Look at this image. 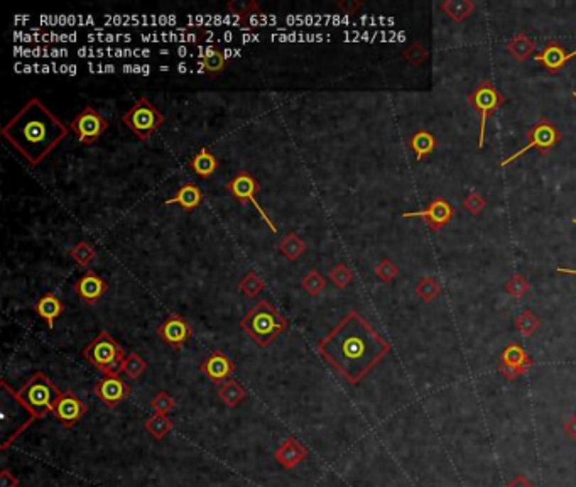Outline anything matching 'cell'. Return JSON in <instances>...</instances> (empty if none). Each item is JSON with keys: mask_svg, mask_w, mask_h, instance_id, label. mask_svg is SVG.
Listing matches in <instances>:
<instances>
[{"mask_svg": "<svg viewBox=\"0 0 576 487\" xmlns=\"http://www.w3.org/2000/svg\"><path fill=\"white\" fill-rule=\"evenodd\" d=\"M2 387L11 392V396L14 397L17 403L28 411L33 422L46 418L49 413H53V406H55L56 400L61 395V391L41 370L34 373L19 391H12L6 381H2Z\"/></svg>", "mask_w": 576, "mask_h": 487, "instance_id": "obj_3", "label": "cell"}, {"mask_svg": "<svg viewBox=\"0 0 576 487\" xmlns=\"http://www.w3.org/2000/svg\"><path fill=\"white\" fill-rule=\"evenodd\" d=\"M234 370L235 362L222 350L212 352V354L200 364V373H203L210 381L215 384L229 381L232 374H234Z\"/></svg>", "mask_w": 576, "mask_h": 487, "instance_id": "obj_17", "label": "cell"}, {"mask_svg": "<svg viewBox=\"0 0 576 487\" xmlns=\"http://www.w3.org/2000/svg\"><path fill=\"white\" fill-rule=\"evenodd\" d=\"M534 365L533 357H531L526 348L521 343H509L500 354L499 373L502 374L507 381H517L521 376L528 374L531 368Z\"/></svg>", "mask_w": 576, "mask_h": 487, "instance_id": "obj_11", "label": "cell"}, {"mask_svg": "<svg viewBox=\"0 0 576 487\" xmlns=\"http://www.w3.org/2000/svg\"><path fill=\"white\" fill-rule=\"evenodd\" d=\"M409 146L413 149L414 156H416V161H423L428 156H431L436 149V137L433 136V132L426 131V129H421V131L414 132L409 139Z\"/></svg>", "mask_w": 576, "mask_h": 487, "instance_id": "obj_23", "label": "cell"}, {"mask_svg": "<svg viewBox=\"0 0 576 487\" xmlns=\"http://www.w3.org/2000/svg\"><path fill=\"white\" fill-rule=\"evenodd\" d=\"M203 191L198 185H195L193 181H188L185 185L180 186V190L176 191V195L168 198L166 205H180L183 210L186 212H193L203 203Z\"/></svg>", "mask_w": 576, "mask_h": 487, "instance_id": "obj_20", "label": "cell"}, {"mask_svg": "<svg viewBox=\"0 0 576 487\" xmlns=\"http://www.w3.org/2000/svg\"><path fill=\"white\" fill-rule=\"evenodd\" d=\"M75 293L87 305H95L104 294L109 291V283L95 271H87L73 284Z\"/></svg>", "mask_w": 576, "mask_h": 487, "instance_id": "obj_16", "label": "cell"}, {"mask_svg": "<svg viewBox=\"0 0 576 487\" xmlns=\"http://www.w3.org/2000/svg\"><path fill=\"white\" fill-rule=\"evenodd\" d=\"M93 392H95L102 403H105L109 408H115V406H119L122 401L127 400L129 395H131V387H129V384L120 378L119 373H114L105 374V376L95 384Z\"/></svg>", "mask_w": 576, "mask_h": 487, "instance_id": "obj_13", "label": "cell"}, {"mask_svg": "<svg viewBox=\"0 0 576 487\" xmlns=\"http://www.w3.org/2000/svg\"><path fill=\"white\" fill-rule=\"evenodd\" d=\"M330 281H332L338 289H345L347 286L354 281V271H352L345 262H340V264L335 266L333 269L330 271Z\"/></svg>", "mask_w": 576, "mask_h": 487, "instance_id": "obj_37", "label": "cell"}, {"mask_svg": "<svg viewBox=\"0 0 576 487\" xmlns=\"http://www.w3.org/2000/svg\"><path fill=\"white\" fill-rule=\"evenodd\" d=\"M239 289L244 296L254 299L266 289V281L262 279L256 271H249L247 274L239 281Z\"/></svg>", "mask_w": 576, "mask_h": 487, "instance_id": "obj_29", "label": "cell"}, {"mask_svg": "<svg viewBox=\"0 0 576 487\" xmlns=\"http://www.w3.org/2000/svg\"><path fill=\"white\" fill-rule=\"evenodd\" d=\"M158 337L164 343H168L169 347L181 348L193 337V327L181 315L173 314L161 321V325L158 327Z\"/></svg>", "mask_w": 576, "mask_h": 487, "instance_id": "obj_15", "label": "cell"}, {"mask_svg": "<svg viewBox=\"0 0 576 487\" xmlns=\"http://www.w3.org/2000/svg\"><path fill=\"white\" fill-rule=\"evenodd\" d=\"M404 58L408 61H411L413 65H419L426 60L428 53H426V49L421 46V44H413V46L404 51Z\"/></svg>", "mask_w": 576, "mask_h": 487, "instance_id": "obj_41", "label": "cell"}, {"mask_svg": "<svg viewBox=\"0 0 576 487\" xmlns=\"http://www.w3.org/2000/svg\"><path fill=\"white\" fill-rule=\"evenodd\" d=\"M325 286H327V279L320 274V271L313 269L308 272L305 278L301 279V288L310 294V296H318V294L323 291Z\"/></svg>", "mask_w": 576, "mask_h": 487, "instance_id": "obj_35", "label": "cell"}, {"mask_svg": "<svg viewBox=\"0 0 576 487\" xmlns=\"http://www.w3.org/2000/svg\"><path fill=\"white\" fill-rule=\"evenodd\" d=\"M573 97H575V98H576V92H573Z\"/></svg>", "mask_w": 576, "mask_h": 487, "instance_id": "obj_48", "label": "cell"}, {"mask_svg": "<svg viewBox=\"0 0 576 487\" xmlns=\"http://www.w3.org/2000/svg\"><path fill=\"white\" fill-rule=\"evenodd\" d=\"M306 457H308V449L298 439H294V437L286 439L274 452L276 462H278L281 467L288 469V471L298 467Z\"/></svg>", "mask_w": 576, "mask_h": 487, "instance_id": "obj_18", "label": "cell"}, {"mask_svg": "<svg viewBox=\"0 0 576 487\" xmlns=\"http://www.w3.org/2000/svg\"><path fill=\"white\" fill-rule=\"evenodd\" d=\"M151 406H153L154 413L159 414H169L176 406V401L173 400V396L169 395L168 391H159L153 400H151Z\"/></svg>", "mask_w": 576, "mask_h": 487, "instance_id": "obj_39", "label": "cell"}, {"mask_svg": "<svg viewBox=\"0 0 576 487\" xmlns=\"http://www.w3.org/2000/svg\"><path fill=\"white\" fill-rule=\"evenodd\" d=\"M573 223H575V225H576V218H573Z\"/></svg>", "mask_w": 576, "mask_h": 487, "instance_id": "obj_47", "label": "cell"}, {"mask_svg": "<svg viewBox=\"0 0 576 487\" xmlns=\"http://www.w3.org/2000/svg\"><path fill=\"white\" fill-rule=\"evenodd\" d=\"M144 428L149 433L151 437H154L156 440H163L171 433L174 428L173 419L168 417V414H159L154 413L153 417H149L144 422Z\"/></svg>", "mask_w": 576, "mask_h": 487, "instance_id": "obj_28", "label": "cell"}, {"mask_svg": "<svg viewBox=\"0 0 576 487\" xmlns=\"http://www.w3.org/2000/svg\"><path fill=\"white\" fill-rule=\"evenodd\" d=\"M504 289H506V293L511 294L514 299H522L526 294L529 293L531 284H529V281L526 279V276L514 274L511 279L507 281L506 286H504Z\"/></svg>", "mask_w": 576, "mask_h": 487, "instance_id": "obj_36", "label": "cell"}, {"mask_svg": "<svg viewBox=\"0 0 576 487\" xmlns=\"http://www.w3.org/2000/svg\"><path fill=\"white\" fill-rule=\"evenodd\" d=\"M467 102L480 115V134H479V149H484L487 137V122L490 115H494L497 109L506 104V97L497 87L489 80H484L479 87L467 97Z\"/></svg>", "mask_w": 576, "mask_h": 487, "instance_id": "obj_7", "label": "cell"}, {"mask_svg": "<svg viewBox=\"0 0 576 487\" xmlns=\"http://www.w3.org/2000/svg\"><path fill=\"white\" fill-rule=\"evenodd\" d=\"M0 487H19V479L9 469H2V472H0Z\"/></svg>", "mask_w": 576, "mask_h": 487, "instance_id": "obj_42", "label": "cell"}, {"mask_svg": "<svg viewBox=\"0 0 576 487\" xmlns=\"http://www.w3.org/2000/svg\"><path fill=\"white\" fill-rule=\"evenodd\" d=\"M247 396V391L245 387L235 379H229V381L222 382L218 386V397L225 403L229 408H237Z\"/></svg>", "mask_w": 576, "mask_h": 487, "instance_id": "obj_25", "label": "cell"}, {"mask_svg": "<svg viewBox=\"0 0 576 487\" xmlns=\"http://www.w3.org/2000/svg\"><path fill=\"white\" fill-rule=\"evenodd\" d=\"M87 405L73 391H61L60 397L53 406V414L63 427L73 428L87 414Z\"/></svg>", "mask_w": 576, "mask_h": 487, "instance_id": "obj_14", "label": "cell"}, {"mask_svg": "<svg viewBox=\"0 0 576 487\" xmlns=\"http://www.w3.org/2000/svg\"><path fill=\"white\" fill-rule=\"evenodd\" d=\"M316 352L348 384L359 386L391 352V343L359 311H350L316 343Z\"/></svg>", "mask_w": 576, "mask_h": 487, "instance_id": "obj_1", "label": "cell"}, {"mask_svg": "<svg viewBox=\"0 0 576 487\" xmlns=\"http://www.w3.org/2000/svg\"><path fill=\"white\" fill-rule=\"evenodd\" d=\"M575 51H576V49H575Z\"/></svg>", "mask_w": 576, "mask_h": 487, "instance_id": "obj_49", "label": "cell"}, {"mask_svg": "<svg viewBox=\"0 0 576 487\" xmlns=\"http://www.w3.org/2000/svg\"><path fill=\"white\" fill-rule=\"evenodd\" d=\"M556 271L560 272V274H571V276H576V269H568V267H556Z\"/></svg>", "mask_w": 576, "mask_h": 487, "instance_id": "obj_46", "label": "cell"}, {"mask_svg": "<svg viewBox=\"0 0 576 487\" xmlns=\"http://www.w3.org/2000/svg\"><path fill=\"white\" fill-rule=\"evenodd\" d=\"M514 325L522 337H533L541 328V320H539V316L533 310H524L521 315H517Z\"/></svg>", "mask_w": 576, "mask_h": 487, "instance_id": "obj_30", "label": "cell"}, {"mask_svg": "<svg viewBox=\"0 0 576 487\" xmlns=\"http://www.w3.org/2000/svg\"><path fill=\"white\" fill-rule=\"evenodd\" d=\"M83 357L97 370L105 374L120 373V365L127 355L125 348L115 341L114 337L105 330H102L93 341L83 348Z\"/></svg>", "mask_w": 576, "mask_h": 487, "instance_id": "obj_5", "label": "cell"}, {"mask_svg": "<svg viewBox=\"0 0 576 487\" xmlns=\"http://www.w3.org/2000/svg\"><path fill=\"white\" fill-rule=\"evenodd\" d=\"M404 218H421L433 232L443 230L452 218L455 217V207L443 196L431 200L428 207L424 210H418V212H404Z\"/></svg>", "mask_w": 576, "mask_h": 487, "instance_id": "obj_12", "label": "cell"}, {"mask_svg": "<svg viewBox=\"0 0 576 487\" xmlns=\"http://www.w3.org/2000/svg\"><path fill=\"white\" fill-rule=\"evenodd\" d=\"M561 132L558 131V127L551 122L549 119H541L533 129H529L528 132V144H526L522 149L516 151L514 154L509 156L500 163V166H507V164L514 163L517 158L524 156L529 151H539V154H546L548 151L555 149V147L561 142Z\"/></svg>", "mask_w": 576, "mask_h": 487, "instance_id": "obj_8", "label": "cell"}, {"mask_svg": "<svg viewBox=\"0 0 576 487\" xmlns=\"http://www.w3.org/2000/svg\"><path fill=\"white\" fill-rule=\"evenodd\" d=\"M506 487H536V486L528 479V477L522 476V473H519V476H516L514 479L509 482V484H507Z\"/></svg>", "mask_w": 576, "mask_h": 487, "instance_id": "obj_45", "label": "cell"}, {"mask_svg": "<svg viewBox=\"0 0 576 487\" xmlns=\"http://www.w3.org/2000/svg\"><path fill=\"white\" fill-rule=\"evenodd\" d=\"M147 368H149L147 362L137 352H129L122 360V365H120V373H124L125 376H129L131 379H139L146 373Z\"/></svg>", "mask_w": 576, "mask_h": 487, "instance_id": "obj_31", "label": "cell"}, {"mask_svg": "<svg viewBox=\"0 0 576 487\" xmlns=\"http://www.w3.org/2000/svg\"><path fill=\"white\" fill-rule=\"evenodd\" d=\"M463 207H465L467 212H470V215L479 217L487 207V200L480 193H477V191H470L467 195V198L463 200Z\"/></svg>", "mask_w": 576, "mask_h": 487, "instance_id": "obj_40", "label": "cell"}, {"mask_svg": "<svg viewBox=\"0 0 576 487\" xmlns=\"http://www.w3.org/2000/svg\"><path fill=\"white\" fill-rule=\"evenodd\" d=\"M506 49L514 60L526 61L529 60L531 56H534L536 43L526 33H519L506 44Z\"/></svg>", "mask_w": 576, "mask_h": 487, "instance_id": "obj_24", "label": "cell"}, {"mask_svg": "<svg viewBox=\"0 0 576 487\" xmlns=\"http://www.w3.org/2000/svg\"><path fill=\"white\" fill-rule=\"evenodd\" d=\"M68 131L39 98H31L2 127V136L31 166H39L66 139Z\"/></svg>", "mask_w": 576, "mask_h": 487, "instance_id": "obj_2", "label": "cell"}, {"mask_svg": "<svg viewBox=\"0 0 576 487\" xmlns=\"http://www.w3.org/2000/svg\"><path fill=\"white\" fill-rule=\"evenodd\" d=\"M68 256L73 259V261L77 262L78 266L88 267L93 261H95L97 251H95V247H93L90 242H87V240H82V242H78L77 245H73V247L70 249Z\"/></svg>", "mask_w": 576, "mask_h": 487, "instance_id": "obj_32", "label": "cell"}, {"mask_svg": "<svg viewBox=\"0 0 576 487\" xmlns=\"http://www.w3.org/2000/svg\"><path fill=\"white\" fill-rule=\"evenodd\" d=\"M164 115L161 114L149 98L141 97L122 115V122L131 129V132L139 141H149L151 136L164 124Z\"/></svg>", "mask_w": 576, "mask_h": 487, "instance_id": "obj_6", "label": "cell"}, {"mask_svg": "<svg viewBox=\"0 0 576 487\" xmlns=\"http://www.w3.org/2000/svg\"><path fill=\"white\" fill-rule=\"evenodd\" d=\"M563 430H565V433L571 440L576 441V413L571 418L566 419L565 424H563Z\"/></svg>", "mask_w": 576, "mask_h": 487, "instance_id": "obj_44", "label": "cell"}, {"mask_svg": "<svg viewBox=\"0 0 576 487\" xmlns=\"http://www.w3.org/2000/svg\"><path fill=\"white\" fill-rule=\"evenodd\" d=\"M440 7L455 22H463L475 12V4L472 0H446Z\"/></svg>", "mask_w": 576, "mask_h": 487, "instance_id": "obj_26", "label": "cell"}, {"mask_svg": "<svg viewBox=\"0 0 576 487\" xmlns=\"http://www.w3.org/2000/svg\"><path fill=\"white\" fill-rule=\"evenodd\" d=\"M399 267H397L391 259H382L377 266H375V276L382 283H392L397 276H399Z\"/></svg>", "mask_w": 576, "mask_h": 487, "instance_id": "obj_38", "label": "cell"}, {"mask_svg": "<svg viewBox=\"0 0 576 487\" xmlns=\"http://www.w3.org/2000/svg\"><path fill=\"white\" fill-rule=\"evenodd\" d=\"M279 252L288 259V261H298L303 254L306 252V242L299 237L296 232H289L283 237L279 244Z\"/></svg>", "mask_w": 576, "mask_h": 487, "instance_id": "obj_27", "label": "cell"}, {"mask_svg": "<svg viewBox=\"0 0 576 487\" xmlns=\"http://www.w3.org/2000/svg\"><path fill=\"white\" fill-rule=\"evenodd\" d=\"M107 129H109L107 119L92 105L85 107L70 124V131H73L75 136L78 137V141L85 146H90L93 142H97L104 136Z\"/></svg>", "mask_w": 576, "mask_h": 487, "instance_id": "obj_10", "label": "cell"}, {"mask_svg": "<svg viewBox=\"0 0 576 487\" xmlns=\"http://www.w3.org/2000/svg\"><path fill=\"white\" fill-rule=\"evenodd\" d=\"M337 7L340 9L343 14H355L359 9H362V2H338Z\"/></svg>", "mask_w": 576, "mask_h": 487, "instance_id": "obj_43", "label": "cell"}, {"mask_svg": "<svg viewBox=\"0 0 576 487\" xmlns=\"http://www.w3.org/2000/svg\"><path fill=\"white\" fill-rule=\"evenodd\" d=\"M202 66L205 70V73H208L210 77H217V75H222L227 68V58L222 51H210L202 58Z\"/></svg>", "mask_w": 576, "mask_h": 487, "instance_id": "obj_33", "label": "cell"}, {"mask_svg": "<svg viewBox=\"0 0 576 487\" xmlns=\"http://www.w3.org/2000/svg\"><path fill=\"white\" fill-rule=\"evenodd\" d=\"M240 328L252 338L257 346L267 347L281 333L289 328L288 319L279 314L278 308L267 299H261L256 306L250 308L247 315L240 320Z\"/></svg>", "mask_w": 576, "mask_h": 487, "instance_id": "obj_4", "label": "cell"}, {"mask_svg": "<svg viewBox=\"0 0 576 487\" xmlns=\"http://www.w3.org/2000/svg\"><path fill=\"white\" fill-rule=\"evenodd\" d=\"M190 168L203 180H208L218 168V159L208 147H202L190 161Z\"/></svg>", "mask_w": 576, "mask_h": 487, "instance_id": "obj_22", "label": "cell"}, {"mask_svg": "<svg viewBox=\"0 0 576 487\" xmlns=\"http://www.w3.org/2000/svg\"><path fill=\"white\" fill-rule=\"evenodd\" d=\"M227 190H229V193L234 196L237 202H240V203L249 202L250 205H252V207L259 212V215L262 217V220L269 225L272 234H278L279 230H278V227H276V223L272 222V218L267 215L266 210L262 208L261 203L257 202L256 196L259 191H261V183L257 181V178L254 176L252 173L239 171L229 183H227Z\"/></svg>", "mask_w": 576, "mask_h": 487, "instance_id": "obj_9", "label": "cell"}, {"mask_svg": "<svg viewBox=\"0 0 576 487\" xmlns=\"http://www.w3.org/2000/svg\"><path fill=\"white\" fill-rule=\"evenodd\" d=\"M414 293L418 294L423 301H435V299L441 294V284L433 278V276H426L423 278L414 288Z\"/></svg>", "mask_w": 576, "mask_h": 487, "instance_id": "obj_34", "label": "cell"}, {"mask_svg": "<svg viewBox=\"0 0 576 487\" xmlns=\"http://www.w3.org/2000/svg\"><path fill=\"white\" fill-rule=\"evenodd\" d=\"M34 311L41 316L43 320H46L48 328L53 330L55 328V321L60 319L63 311H65V305H63V301L55 293H46L36 301Z\"/></svg>", "mask_w": 576, "mask_h": 487, "instance_id": "obj_21", "label": "cell"}, {"mask_svg": "<svg viewBox=\"0 0 576 487\" xmlns=\"http://www.w3.org/2000/svg\"><path fill=\"white\" fill-rule=\"evenodd\" d=\"M575 56L576 51L568 53L561 44L549 43L544 46V49L539 55H534V61L541 63L544 66V70L549 71V73H558V71L565 68V65Z\"/></svg>", "mask_w": 576, "mask_h": 487, "instance_id": "obj_19", "label": "cell"}]
</instances>
